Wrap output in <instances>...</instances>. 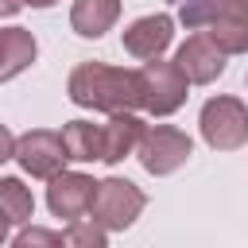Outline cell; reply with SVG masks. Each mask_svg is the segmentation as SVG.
Returning a JSON list of instances; mask_svg holds the SVG:
<instances>
[{"instance_id": "cell-1", "label": "cell", "mask_w": 248, "mask_h": 248, "mask_svg": "<svg viewBox=\"0 0 248 248\" xmlns=\"http://www.w3.org/2000/svg\"><path fill=\"white\" fill-rule=\"evenodd\" d=\"M66 93L78 108H93V112H136V108H143L140 70H124V66H108V62H78L70 70Z\"/></svg>"}, {"instance_id": "cell-2", "label": "cell", "mask_w": 248, "mask_h": 248, "mask_svg": "<svg viewBox=\"0 0 248 248\" xmlns=\"http://www.w3.org/2000/svg\"><path fill=\"white\" fill-rule=\"evenodd\" d=\"M190 78L182 74V66L170 58H147L140 66V89H143V112L151 116H170L186 105L190 97Z\"/></svg>"}, {"instance_id": "cell-3", "label": "cell", "mask_w": 248, "mask_h": 248, "mask_svg": "<svg viewBox=\"0 0 248 248\" xmlns=\"http://www.w3.org/2000/svg\"><path fill=\"white\" fill-rule=\"evenodd\" d=\"M198 128L213 151H236L248 143V105L229 93L209 97L198 112Z\"/></svg>"}, {"instance_id": "cell-4", "label": "cell", "mask_w": 248, "mask_h": 248, "mask_svg": "<svg viewBox=\"0 0 248 248\" xmlns=\"http://www.w3.org/2000/svg\"><path fill=\"white\" fill-rule=\"evenodd\" d=\"M147 205V194L132 182V178H101L97 182V194H93V205H89V217H97L108 232H124L136 225V217L143 213Z\"/></svg>"}, {"instance_id": "cell-5", "label": "cell", "mask_w": 248, "mask_h": 248, "mask_svg": "<svg viewBox=\"0 0 248 248\" xmlns=\"http://www.w3.org/2000/svg\"><path fill=\"white\" fill-rule=\"evenodd\" d=\"M190 155H194V140L174 124H147V132H143V140L136 147L140 167L147 174H155V178L174 174Z\"/></svg>"}, {"instance_id": "cell-6", "label": "cell", "mask_w": 248, "mask_h": 248, "mask_svg": "<svg viewBox=\"0 0 248 248\" xmlns=\"http://www.w3.org/2000/svg\"><path fill=\"white\" fill-rule=\"evenodd\" d=\"M31 178H54V174H62L66 170V163H74L70 159V151H66V140H62V132H50V128H35V132H23L19 140H16V155H12Z\"/></svg>"}, {"instance_id": "cell-7", "label": "cell", "mask_w": 248, "mask_h": 248, "mask_svg": "<svg viewBox=\"0 0 248 248\" xmlns=\"http://www.w3.org/2000/svg\"><path fill=\"white\" fill-rule=\"evenodd\" d=\"M225 50L217 46V39L209 35V31H194V35H186V43L174 50V62L182 66V74L194 81V85H209V81H217L221 74H225Z\"/></svg>"}, {"instance_id": "cell-8", "label": "cell", "mask_w": 248, "mask_h": 248, "mask_svg": "<svg viewBox=\"0 0 248 248\" xmlns=\"http://www.w3.org/2000/svg\"><path fill=\"white\" fill-rule=\"evenodd\" d=\"M93 194H97V178H89L81 170H62L46 186V209L62 221H78V217L89 213Z\"/></svg>"}, {"instance_id": "cell-9", "label": "cell", "mask_w": 248, "mask_h": 248, "mask_svg": "<svg viewBox=\"0 0 248 248\" xmlns=\"http://www.w3.org/2000/svg\"><path fill=\"white\" fill-rule=\"evenodd\" d=\"M170 39H174V19H170L167 12L140 16V19H132V23L124 27V35H120L124 50H128L132 58H140V62L163 58V50L170 46Z\"/></svg>"}, {"instance_id": "cell-10", "label": "cell", "mask_w": 248, "mask_h": 248, "mask_svg": "<svg viewBox=\"0 0 248 248\" xmlns=\"http://www.w3.org/2000/svg\"><path fill=\"white\" fill-rule=\"evenodd\" d=\"M143 132H147V124H143L136 112H108V120L101 124V140H105L101 163L116 167V163H124L128 155H136Z\"/></svg>"}, {"instance_id": "cell-11", "label": "cell", "mask_w": 248, "mask_h": 248, "mask_svg": "<svg viewBox=\"0 0 248 248\" xmlns=\"http://www.w3.org/2000/svg\"><path fill=\"white\" fill-rule=\"evenodd\" d=\"M35 217V198L19 178H0V240H12V229Z\"/></svg>"}, {"instance_id": "cell-12", "label": "cell", "mask_w": 248, "mask_h": 248, "mask_svg": "<svg viewBox=\"0 0 248 248\" xmlns=\"http://www.w3.org/2000/svg\"><path fill=\"white\" fill-rule=\"evenodd\" d=\"M170 4L178 8V23L186 31H205L248 8V0H170Z\"/></svg>"}, {"instance_id": "cell-13", "label": "cell", "mask_w": 248, "mask_h": 248, "mask_svg": "<svg viewBox=\"0 0 248 248\" xmlns=\"http://www.w3.org/2000/svg\"><path fill=\"white\" fill-rule=\"evenodd\" d=\"M116 19H120V0H74L70 8V27L81 39H101Z\"/></svg>"}, {"instance_id": "cell-14", "label": "cell", "mask_w": 248, "mask_h": 248, "mask_svg": "<svg viewBox=\"0 0 248 248\" xmlns=\"http://www.w3.org/2000/svg\"><path fill=\"white\" fill-rule=\"evenodd\" d=\"M0 50H4L0 81H12L16 74H23V70L35 62L39 43H35V35H31V31H23V27H4V31H0Z\"/></svg>"}, {"instance_id": "cell-15", "label": "cell", "mask_w": 248, "mask_h": 248, "mask_svg": "<svg viewBox=\"0 0 248 248\" xmlns=\"http://www.w3.org/2000/svg\"><path fill=\"white\" fill-rule=\"evenodd\" d=\"M62 140H66V151H70L74 163H93V159H101V147H105L101 124L70 120V124H62Z\"/></svg>"}, {"instance_id": "cell-16", "label": "cell", "mask_w": 248, "mask_h": 248, "mask_svg": "<svg viewBox=\"0 0 248 248\" xmlns=\"http://www.w3.org/2000/svg\"><path fill=\"white\" fill-rule=\"evenodd\" d=\"M62 244L66 248H105L108 244V229L97 217H78L62 229Z\"/></svg>"}, {"instance_id": "cell-17", "label": "cell", "mask_w": 248, "mask_h": 248, "mask_svg": "<svg viewBox=\"0 0 248 248\" xmlns=\"http://www.w3.org/2000/svg\"><path fill=\"white\" fill-rule=\"evenodd\" d=\"M12 248H58L62 244V232H54V229H39V225H19V232L8 240Z\"/></svg>"}, {"instance_id": "cell-18", "label": "cell", "mask_w": 248, "mask_h": 248, "mask_svg": "<svg viewBox=\"0 0 248 248\" xmlns=\"http://www.w3.org/2000/svg\"><path fill=\"white\" fill-rule=\"evenodd\" d=\"M19 8H23V0H4V4H0V12H4L8 19H12V16L19 12Z\"/></svg>"}, {"instance_id": "cell-19", "label": "cell", "mask_w": 248, "mask_h": 248, "mask_svg": "<svg viewBox=\"0 0 248 248\" xmlns=\"http://www.w3.org/2000/svg\"><path fill=\"white\" fill-rule=\"evenodd\" d=\"M23 4H27V8H54L58 0H23Z\"/></svg>"}]
</instances>
